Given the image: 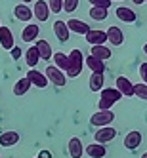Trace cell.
<instances>
[{"mask_svg": "<svg viewBox=\"0 0 147 158\" xmlns=\"http://www.w3.org/2000/svg\"><path fill=\"white\" fill-rule=\"evenodd\" d=\"M21 2H23V4H29V2H31V0H21Z\"/></svg>", "mask_w": 147, "mask_h": 158, "instance_id": "obj_37", "label": "cell"}, {"mask_svg": "<svg viewBox=\"0 0 147 158\" xmlns=\"http://www.w3.org/2000/svg\"><path fill=\"white\" fill-rule=\"evenodd\" d=\"M103 82H105V76L101 74V73H92L88 86H90L92 92H101V89H103Z\"/></svg>", "mask_w": 147, "mask_h": 158, "instance_id": "obj_23", "label": "cell"}, {"mask_svg": "<svg viewBox=\"0 0 147 158\" xmlns=\"http://www.w3.org/2000/svg\"><path fill=\"white\" fill-rule=\"evenodd\" d=\"M84 63H86V67L92 73H101V74L105 73V63L101 61V59H97V57H94V55H88Z\"/></svg>", "mask_w": 147, "mask_h": 158, "instance_id": "obj_20", "label": "cell"}, {"mask_svg": "<svg viewBox=\"0 0 147 158\" xmlns=\"http://www.w3.org/2000/svg\"><path fill=\"white\" fill-rule=\"evenodd\" d=\"M14 14L19 21H25V23H29V21L32 19V10L27 6V4H17L14 8Z\"/></svg>", "mask_w": 147, "mask_h": 158, "instance_id": "obj_18", "label": "cell"}, {"mask_svg": "<svg viewBox=\"0 0 147 158\" xmlns=\"http://www.w3.org/2000/svg\"><path fill=\"white\" fill-rule=\"evenodd\" d=\"M115 88L120 92V95H126V97H132L134 95V84L128 80L126 76H119L117 82H115Z\"/></svg>", "mask_w": 147, "mask_h": 158, "instance_id": "obj_12", "label": "cell"}, {"mask_svg": "<svg viewBox=\"0 0 147 158\" xmlns=\"http://www.w3.org/2000/svg\"><path fill=\"white\" fill-rule=\"evenodd\" d=\"M44 76L48 78V82L52 86H58V88H63L67 84V76L63 71H59L58 67H54V65H48L46 67V71H44Z\"/></svg>", "mask_w": 147, "mask_h": 158, "instance_id": "obj_2", "label": "cell"}, {"mask_svg": "<svg viewBox=\"0 0 147 158\" xmlns=\"http://www.w3.org/2000/svg\"><path fill=\"white\" fill-rule=\"evenodd\" d=\"M67 151H69V156L71 158H82L84 154V145L78 137H71L69 139V145H67Z\"/></svg>", "mask_w": 147, "mask_h": 158, "instance_id": "obj_13", "label": "cell"}, {"mask_svg": "<svg viewBox=\"0 0 147 158\" xmlns=\"http://www.w3.org/2000/svg\"><path fill=\"white\" fill-rule=\"evenodd\" d=\"M37 158H40V156H37Z\"/></svg>", "mask_w": 147, "mask_h": 158, "instance_id": "obj_40", "label": "cell"}, {"mask_svg": "<svg viewBox=\"0 0 147 158\" xmlns=\"http://www.w3.org/2000/svg\"><path fill=\"white\" fill-rule=\"evenodd\" d=\"M141 131H138V130H132V131H128L126 135H124V147H126L128 151H136L138 147L141 145Z\"/></svg>", "mask_w": 147, "mask_h": 158, "instance_id": "obj_8", "label": "cell"}, {"mask_svg": "<svg viewBox=\"0 0 147 158\" xmlns=\"http://www.w3.org/2000/svg\"><path fill=\"white\" fill-rule=\"evenodd\" d=\"M65 25L69 29V32H76V35H86L90 31V27L80 19H69V21H65Z\"/></svg>", "mask_w": 147, "mask_h": 158, "instance_id": "obj_15", "label": "cell"}, {"mask_svg": "<svg viewBox=\"0 0 147 158\" xmlns=\"http://www.w3.org/2000/svg\"><path fill=\"white\" fill-rule=\"evenodd\" d=\"M84 36H86V42L90 44V46H103V44L107 42L105 31H99V29H90Z\"/></svg>", "mask_w": 147, "mask_h": 158, "instance_id": "obj_5", "label": "cell"}, {"mask_svg": "<svg viewBox=\"0 0 147 158\" xmlns=\"http://www.w3.org/2000/svg\"><path fill=\"white\" fill-rule=\"evenodd\" d=\"M111 2H113V0H111Z\"/></svg>", "mask_w": 147, "mask_h": 158, "instance_id": "obj_41", "label": "cell"}, {"mask_svg": "<svg viewBox=\"0 0 147 158\" xmlns=\"http://www.w3.org/2000/svg\"><path fill=\"white\" fill-rule=\"evenodd\" d=\"M38 61H40V55H38V50L35 48V46H31L27 52H25V63L31 67V69H35V67L38 65Z\"/></svg>", "mask_w": 147, "mask_h": 158, "instance_id": "obj_25", "label": "cell"}, {"mask_svg": "<svg viewBox=\"0 0 147 158\" xmlns=\"http://www.w3.org/2000/svg\"><path fill=\"white\" fill-rule=\"evenodd\" d=\"M54 32H55V36H58L59 42H69L71 32H69V29H67L65 21H55L54 23Z\"/></svg>", "mask_w": 147, "mask_h": 158, "instance_id": "obj_17", "label": "cell"}, {"mask_svg": "<svg viewBox=\"0 0 147 158\" xmlns=\"http://www.w3.org/2000/svg\"><path fill=\"white\" fill-rule=\"evenodd\" d=\"M40 35V27L35 23H27V27H23V32H21V40L23 42H37Z\"/></svg>", "mask_w": 147, "mask_h": 158, "instance_id": "obj_11", "label": "cell"}, {"mask_svg": "<svg viewBox=\"0 0 147 158\" xmlns=\"http://www.w3.org/2000/svg\"><path fill=\"white\" fill-rule=\"evenodd\" d=\"M134 95H138L140 99L147 101V84H143V82L134 84Z\"/></svg>", "mask_w": 147, "mask_h": 158, "instance_id": "obj_29", "label": "cell"}, {"mask_svg": "<svg viewBox=\"0 0 147 158\" xmlns=\"http://www.w3.org/2000/svg\"><path fill=\"white\" fill-rule=\"evenodd\" d=\"M84 55H82V52L78 50V48H75L71 53H69V69L65 71V76L67 78H76L78 74L82 73V65H84Z\"/></svg>", "mask_w": 147, "mask_h": 158, "instance_id": "obj_1", "label": "cell"}, {"mask_svg": "<svg viewBox=\"0 0 147 158\" xmlns=\"http://www.w3.org/2000/svg\"><path fill=\"white\" fill-rule=\"evenodd\" d=\"M38 156H40V158H52V152H50V151H40Z\"/></svg>", "mask_w": 147, "mask_h": 158, "instance_id": "obj_35", "label": "cell"}, {"mask_svg": "<svg viewBox=\"0 0 147 158\" xmlns=\"http://www.w3.org/2000/svg\"><path fill=\"white\" fill-rule=\"evenodd\" d=\"M141 158H147V152H143V156H141Z\"/></svg>", "mask_w": 147, "mask_h": 158, "instance_id": "obj_39", "label": "cell"}, {"mask_svg": "<svg viewBox=\"0 0 147 158\" xmlns=\"http://www.w3.org/2000/svg\"><path fill=\"white\" fill-rule=\"evenodd\" d=\"M32 17H37V21H48L50 17V8H48V2L44 0H37L35 2V8H32Z\"/></svg>", "mask_w": 147, "mask_h": 158, "instance_id": "obj_7", "label": "cell"}, {"mask_svg": "<svg viewBox=\"0 0 147 158\" xmlns=\"http://www.w3.org/2000/svg\"><path fill=\"white\" fill-rule=\"evenodd\" d=\"M17 143H19V133L17 131L10 130V131L0 133V145H2V147H14Z\"/></svg>", "mask_w": 147, "mask_h": 158, "instance_id": "obj_19", "label": "cell"}, {"mask_svg": "<svg viewBox=\"0 0 147 158\" xmlns=\"http://www.w3.org/2000/svg\"><path fill=\"white\" fill-rule=\"evenodd\" d=\"M29 88H31V82L27 80V76H23V78H19V80L15 82V86H14V95H25L27 92H29Z\"/></svg>", "mask_w": 147, "mask_h": 158, "instance_id": "obj_27", "label": "cell"}, {"mask_svg": "<svg viewBox=\"0 0 147 158\" xmlns=\"http://www.w3.org/2000/svg\"><path fill=\"white\" fill-rule=\"evenodd\" d=\"M0 46H2L4 50H12L15 48V40H14V32L10 27H2L0 25Z\"/></svg>", "mask_w": 147, "mask_h": 158, "instance_id": "obj_6", "label": "cell"}, {"mask_svg": "<svg viewBox=\"0 0 147 158\" xmlns=\"http://www.w3.org/2000/svg\"><path fill=\"white\" fill-rule=\"evenodd\" d=\"M120 97L122 95H120V92H119L117 88H103V89H101V99L109 101V103H113V105L119 103Z\"/></svg>", "mask_w": 147, "mask_h": 158, "instance_id": "obj_22", "label": "cell"}, {"mask_svg": "<svg viewBox=\"0 0 147 158\" xmlns=\"http://www.w3.org/2000/svg\"><path fill=\"white\" fill-rule=\"evenodd\" d=\"M105 35H107V42H109V44H113V46H122V42H124V32H122L119 27H115V25L107 27Z\"/></svg>", "mask_w": 147, "mask_h": 158, "instance_id": "obj_9", "label": "cell"}, {"mask_svg": "<svg viewBox=\"0 0 147 158\" xmlns=\"http://www.w3.org/2000/svg\"><path fill=\"white\" fill-rule=\"evenodd\" d=\"M0 158H2V156H0Z\"/></svg>", "mask_w": 147, "mask_h": 158, "instance_id": "obj_43", "label": "cell"}, {"mask_svg": "<svg viewBox=\"0 0 147 158\" xmlns=\"http://www.w3.org/2000/svg\"><path fill=\"white\" fill-rule=\"evenodd\" d=\"M145 2H147V0H145Z\"/></svg>", "mask_w": 147, "mask_h": 158, "instance_id": "obj_42", "label": "cell"}, {"mask_svg": "<svg viewBox=\"0 0 147 158\" xmlns=\"http://www.w3.org/2000/svg\"><path fill=\"white\" fill-rule=\"evenodd\" d=\"M115 15L120 19V21H124V23H134L136 19H138V15H136V12L132 8H126V6H119L117 10H115Z\"/></svg>", "mask_w": 147, "mask_h": 158, "instance_id": "obj_14", "label": "cell"}, {"mask_svg": "<svg viewBox=\"0 0 147 158\" xmlns=\"http://www.w3.org/2000/svg\"><path fill=\"white\" fill-rule=\"evenodd\" d=\"M90 4L96 6V8H105V10H109L111 8V0H90Z\"/></svg>", "mask_w": 147, "mask_h": 158, "instance_id": "obj_32", "label": "cell"}, {"mask_svg": "<svg viewBox=\"0 0 147 158\" xmlns=\"http://www.w3.org/2000/svg\"><path fill=\"white\" fill-rule=\"evenodd\" d=\"M143 52H145V53H147V44H145V46H143Z\"/></svg>", "mask_w": 147, "mask_h": 158, "instance_id": "obj_38", "label": "cell"}, {"mask_svg": "<svg viewBox=\"0 0 147 158\" xmlns=\"http://www.w3.org/2000/svg\"><path fill=\"white\" fill-rule=\"evenodd\" d=\"M115 137H117V130L113 128V126H103V128H97V131L94 133L96 143H101V145H105V143L113 141Z\"/></svg>", "mask_w": 147, "mask_h": 158, "instance_id": "obj_4", "label": "cell"}, {"mask_svg": "<svg viewBox=\"0 0 147 158\" xmlns=\"http://www.w3.org/2000/svg\"><path fill=\"white\" fill-rule=\"evenodd\" d=\"M115 120V112L113 110H96L90 122H92V126L96 128H103V126H109V124Z\"/></svg>", "mask_w": 147, "mask_h": 158, "instance_id": "obj_3", "label": "cell"}, {"mask_svg": "<svg viewBox=\"0 0 147 158\" xmlns=\"http://www.w3.org/2000/svg\"><path fill=\"white\" fill-rule=\"evenodd\" d=\"M84 152L90 156V158H105L107 154V149L101 143H92V145H88L84 147Z\"/></svg>", "mask_w": 147, "mask_h": 158, "instance_id": "obj_16", "label": "cell"}, {"mask_svg": "<svg viewBox=\"0 0 147 158\" xmlns=\"http://www.w3.org/2000/svg\"><path fill=\"white\" fill-rule=\"evenodd\" d=\"M52 59H54V67H58L59 71H67L69 69V55H65L63 52H55L52 55Z\"/></svg>", "mask_w": 147, "mask_h": 158, "instance_id": "obj_24", "label": "cell"}, {"mask_svg": "<svg viewBox=\"0 0 147 158\" xmlns=\"http://www.w3.org/2000/svg\"><path fill=\"white\" fill-rule=\"evenodd\" d=\"M140 76H141L143 84H147V63H141L140 65Z\"/></svg>", "mask_w": 147, "mask_h": 158, "instance_id": "obj_33", "label": "cell"}, {"mask_svg": "<svg viewBox=\"0 0 147 158\" xmlns=\"http://www.w3.org/2000/svg\"><path fill=\"white\" fill-rule=\"evenodd\" d=\"M27 80L31 82V86H37V88H48V78L44 76V73H38L37 69H31L27 73Z\"/></svg>", "mask_w": 147, "mask_h": 158, "instance_id": "obj_10", "label": "cell"}, {"mask_svg": "<svg viewBox=\"0 0 147 158\" xmlns=\"http://www.w3.org/2000/svg\"><path fill=\"white\" fill-rule=\"evenodd\" d=\"M76 8H78V0H63V12L73 14Z\"/></svg>", "mask_w": 147, "mask_h": 158, "instance_id": "obj_31", "label": "cell"}, {"mask_svg": "<svg viewBox=\"0 0 147 158\" xmlns=\"http://www.w3.org/2000/svg\"><path fill=\"white\" fill-rule=\"evenodd\" d=\"M37 50H38V55H40V59H44V61H50L52 59V46L46 42V40H37V46H35Z\"/></svg>", "mask_w": 147, "mask_h": 158, "instance_id": "obj_21", "label": "cell"}, {"mask_svg": "<svg viewBox=\"0 0 147 158\" xmlns=\"http://www.w3.org/2000/svg\"><path fill=\"white\" fill-rule=\"evenodd\" d=\"M132 2H134L136 6H140V4H143V2H145V0H132Z\"/></svg>", "mask_w": 147, "mask_h": 158, "instance_id": "obj_36", "label": "cell"}, {"mask_svg": "<svg viewBox=\"0 0 147 158\" xmlns=\"http://www.w3.org/2000/svg\"><path fill=\"white\" fill-rule=\"evenodd\" d=\"M10 52H12V55H14V59H19V55H21V50H19V48H12V50H10Z\"/></svg>", "mask_w": 147, "mask_h": 158, "instance_id": "obj_34", "label": "cell"}, {"mask_svg": "<svg viewBox=\"0 0 147 158\" xmlns=\"http://www.w3.org/2000/svg\"><path fill=\"white\" fill-rule=\"evenodd\" d=\"M48 8L52 14H61L63 12V0H48Z\"/></svg>", "mask_w": 147, "mask_h": 158, "instance_id": "obj_30", "label": "cell"}, {"mask_svg": "<svg viewBox=\"0 0 147 158\" xmlns=\"http://www.w3.org/2000/svg\"><path fill=\"white\" fill-rule=\"evenodd\" d=\"M90 17H92L94 21H105L107 19V15H109V10H105V8H96V6H92L90 8Z\"/></svg>", "mask_w": 147, "mask_h": 158, "instance_id": "obj_28", "label": "cell"}, {"mask_svg": "<svg viewBox=\"0 0 147 158\" xmlns=\"http://www.w3.org/2000/svg\"><path fill=\"white\" fill-rule=\"evenodd\" d=\"M90 55H94V57L101 59V61H105L111 57V48H107L105 44L103 46H92V52H90Z\"/></svg>", "mask_w": 147, "mask_h": 158, "instance_id": "obj_26", "label": "cell"}]
</instances>
